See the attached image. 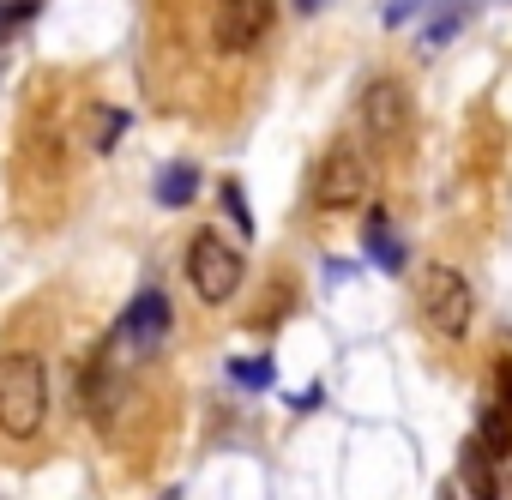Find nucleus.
<instances>
[{"instance_id": "f257e3e1", "label": "nucleus", "mask_w": 512, "mask_h": 500, "mask_svg": "<svg viewBox=\"0 0 512 500\" xmlns=\"http://www.w3.org/2000/svg\"><path fill=\"white\" fill-rule=\"evenodd\" d=\"M49 422V368L31 350L0 356V434L7 440H37Z\"/></svg>"}, {"instance_id": "f03ea898", "label": "nucleus", "mask_w": 512, "mask_h": 500, "mask_svg": "<svg viewBox=\"0 0 512 500\" xmlns=\"http://www.w3.org/2000/svg\"><path fill=\"white\" fill-rule=\"evenodd\" d=\"M368 187H374V163H368V151L356 139H338L314 163V181H308V193H314L320 211H356L368 199Z\"/></svg>"}, {"instance_id": "7ed1b4c3", "label": "nucleus", "mask_w": 512, "mask_h": 500, "mask_svg": "<svg viewBox=\"0 0 512 500\" xmlns=\"http://www.w3.org/2000/svg\"><path fill=\"white\" fill-rule=\"evenodd\" d=\"M241 254L217 235V229H199L193 241H187V284H193V296L205 302V308H223L235 290H241Z\"/></svg>"}, {"instance_id": "20e7f679", "label": "nucleus", "mask_w": 512, "mask_h": 500, "mask_svg": "<svg viewBox=\"0 0 512 500\" xmlns=\"http://www.w3.org/2000/svg\"><path fill=\"white\" fill-rule=\"evenodd\" d=\"M356 127H362V139L374 145V151H392V145H404L410 139V91L398 85V79H368L362 85V97H356Z\"/></svg>"}, {"instance_id": "39448f33", "label": "nucleus", "mask_w": 512, "mask_h": 500, "mask_svg": "<svg viewBox=\"0 0 512 500\" xmlns=\"http://www.w3.org/2000/svg\"><path fill=\"white\" fill-rule=\"evenodd\" d=\"M422 320H428V332H440V338H464V332H470V320H476V290H470V278H464L458 266H434V272L422 278Z\"/></svg>"}, {"instance_id": "423d86ee", "label": "nucleus", "mask_w": 512, "mask_h": 500, "mask_svg": "<svg viewBox=\"0 0 512 500\" xmlns=\"http://www.w3.org/2000/svg\"><path fill=\"white\" fill-rule=\"evenodd\" d=\"M272 25H278V0H217V7H211V43L223 55L260 49Z\"/></svg>"}, {"instance_id": "0eeeda50", "label": "nucleus", "mask_w": 512, "mask_h": 500, "mask_svg": "<svg viewBox=\"0 0 512 500\" xmlns=\"http://www.w3.org/2000/svg\"><path fill=\"white\" fill-rule=\"evenodd\" d=\"M121 398H127V368L115 362V338L85 362V380H79V410L91 428H115L121 416Z\"/></svg>"}, {"instance_id": "6e6552de", "label": "nucleus", "mask_w": 512, "mask_h": 500, "mask_svg": "<svg viewBox=\"0 0 512 500\" xmlns=\"http://www.w3.org/2000/svg\"><path fill=\"white\" fill-rule=\"evenodd\" d=\"M163 332H169V302H163V290H139L133 308H127L121 326H115V344L133 350V356H151V350L163 344Z\"/></svg>"}, {"instance_id": "1a4fd4ad", "label": "nucleus", "mask_w": 512, "mask_h": 500, "mask_svg": "<svg viewBox=\"0 0 512 500\" xmlns=\"http://www.w3.org/2000/svg\"><path fill=\"white\" fill-rule=\"evenodd\" d=\"M458 482H464V494H470V500H500L494 452H488L482 440H464V452H458Z\"/></svg>"}, {"instance_id": "9d476101", "label": "nucleus", "mask_w": 512, "mask_h": 500, "mask_svg": "<svg viewBox=\"0 0 512 500\" xmlns=\"http://www.w3.org/2000/svg\"><path fill=\"white\" fill-rule=\"evenodd\" d=\"M362 247H368V260L386 266V272L404 266V241L392 235V217H386V211H368V223H362Z\"/></svg>"}, {"instance_id": "9b49d317", "label": "nucleus", "mask_w": 512, "mask_h": 500, "mask_svg": "<svg viewBox=\"0 0 512 500\" xmlns=\"http://www.w3.org/2000/svg\"><path fill=\"white\" fill-rule=\"evenodd\" d=\"M470 13H476V0H440V7L428 13V31H422V49H446L464 25H470Z\"/></svg>"}, {"instance_id": "f8f14e48", "label": "nucleus", "mask_w": 512, "mask_h": 500, "mask_svg": "<svg viewBox=\"0 0 512 500\" xmlns=\"http://www.w3.org/2000/svg\"><path fill=\"white\" fill-rule=\"evenodd\" d=\"M193 193H199V169H193V163H169V169L157 175V205L181 211V205H193Z\"/></svg>"}, {"instance_id": "ddd939ff", "label": "nucleus", "mask_w": 512, "mask_h": 500, "mask_svg": "<svg viewBox=\"0 0 512 500\" xmlns=\"http://www.w3.org/2000/svg\"><path fill=\"white\" fill-rule=\"evenodd\" d=\"M229 374H235V386H247V392H266V386H272V356H247V362L235 356Z\"/></svg>"}, {"instance_id": "4468645a", "label": "nucleus", "mask_w": 512, "mask_h": 500, "mask_svg": "<svg viewBox=\"0 0 512 500\" xmlns=\"http://www.w3.org/2000/svg\"><path fill=\"white\" fill-rule=\"evenodd\" d=\"M121 133H127V115H121V109H97V115H91V145H97V151H115Z\"/></svg>"}, {"instance_id": "2eb2a0df", "label": "nucleus", "mask_w": 512, "mask_h": 500, "mask_svg": "<svg viewBox=\"0 0 512 500\" xmlns=\"http://www.w3.org/2000/svg\"><path fill=\"white\" fill-rule=\"evenodd\" d=\"M422 13V0H380V25L386 31H398V25H410Z\"/></svg>"}, {"instance_id": "dca6fc26", "label": "nucleus", "mask_w": 512, "mask_h": 500, "mask_svg": "<svg viewBox=\"0 0 512 500\" xmlns=\"http://www.w3.org/2000/svg\"><path fill=\"white\" fill-rule=\"evenodd\" d=\"M223 211L241 223V235H253V211H247V199H241V187H235V181L223 187Z\"/></svg>"}, {"instance_id": "f3484780", "label": "nucleus", "mask_w": 512, "mask_h": 500, "mask_svg": "<svg viewBox=\"0 0 512 500\" xmlns=\"http://www.w3.org/2000/svg\"><path fill=\"white\" fill-rule=\"evenodd\" d=\"M296 7H302V13H314V7H320V0H296Z\"/></svg>"}, {"instance_id": "a211bd4d", "label": "nucleus", "mask_w": 512, "mask_h": 500, "mask_svg": "<svg viewBox=\"0 0 512 500\" xmlns=\"http://www.w3.org/2000/svg\"><path fill=\"white\" fill-rule=\"evenodd\" d=\"M440 500H458V494H452V488H446V494H440Z\"/></svg>"}, {"instance_id": "6ab92c4d", "label": "nucleus", "mask_w": 512, "mask_h": 500, "mask_svg": "<svg viewBox=\"0 0 512 500\" xmlns=\"http://www.w3.org/2000/svg\"><path fill=\"white\" fill-rule=\"evenodd\" d=\"M163 500H181V494H175V488H169V494H163Z\"/></svg>"}]
</instances>
